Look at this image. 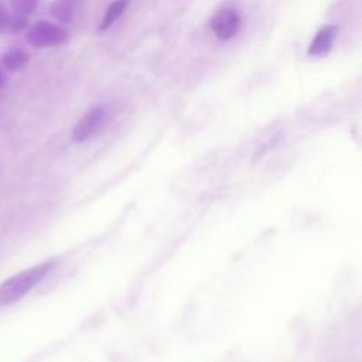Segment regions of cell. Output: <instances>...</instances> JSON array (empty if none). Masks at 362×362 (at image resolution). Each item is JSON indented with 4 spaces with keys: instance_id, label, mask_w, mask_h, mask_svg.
<instances>
[{
    "instance_id": "obj_3",
    "label": "cell",
    "mask_w": 362,
    "mask_h": 362,
    "mask_svg": "<svg viewBox=\"0 0 362 362\" xmlns=\"http://www.w3.org/2000/svg\"><path fill=\"white\" fill-rule=\"evenodd\" d=\"M108 121H109V115L105 108L102 107L94 108L76 125L73 131V139L76 142H85L91 139L105 128Z\"/></svg>"
},
{
    "instance_id": "obj_5",
    "label": "cell",
    "mask_w": 362,
    "mask_h": 362,
    "mask_svg": "<svg viewBox=\"0 0 362 362\" xmlns=\"http://www.w3.org/2000/svg\"><path fill=\"white\" fill-rule=\"evenodd\" d=\"M337 36H338V28L334 26V25H327V26H322L313 37L310 46H308V50H307V54L310 57H324L327 56L332 47H334V43L337 40Z\"/></svg>"
},
{
    "instance_id": "obj_4",
    "label": "cell",
    "mask_w": 362,
    "mask_h": 362,
    "mask_svg": "<svg viewBox=\"0 0 362 362\" xmlns=\"http://www.w3.org/2000/svg\"><path fill=\"white\" fill-rule=\"evenodd\" d=\"M241 28V16L235 9L225 8L218 11L211 19V29L217 39L228 42L235 37Z\"/></svg>"
},
{
    "instance_id": "obj_2",
    "label": "cell",
    "mask_w": 362,
    "mask_h": 362,
    "mask_svg": "<svg viewBox=\"0 0 362 362\" xmlns=\"http://www.w3.org/2000/svg\"><path fill=\"white\" fill-rule=\"evenodd\" d=\"M70 40V32L60 25L50 22H39L29 33V42L35 47H60Z\"/></svg>"
},
{
    "instance_id": "obj_10",
    "label": "cell",
    "mask_w": 362,
    "mask_h": 362,
    "mask_svg": "<svg viewBox=\"0 0 362 362\" xmlns=\"http://www.w3.org/2000/svg\"><path fill=\"white\" fill-rule=\"evenodd\" d=\"M18 23H22L19 19H12L9 13H6L5 9L0 8V33L8 32V30H19Z\"/></svg>"
},
{
    "instance_id": "obj_6",
    "label": "cell",
    "mask_w": 362,
    "mask_h": 362,
    "mask_svg": "<svg viewBox=\"0 0 362 362\" xmlns=\"http://www.w3.org/2000/svg\"><path fill=\"white\" fill-rule=\"evenodd\" d=\"M129 5H131V0H115L114 4H111L105 12L104 19L101 20V23L98 26V33H104V32L109 30L123 16V13L128 11Z\"/></svg>"
},
{
    "instance_id": "obj_8",
    "label": "cell",
    "mask_w": 362,
    "mask_h": 362,
    "mask_svg": "<svg viewBox=\"0 0 362 362\" xmlns=\"http://www.w3.org/2000/svg\"><path fill=\"white\" fill-rule=\"evenodd\" d=\"M50 13L61 25H67L73 19V9L67 2H64V0H57V2H54L50 6Z\"/></svg>"
},
{
    "instance_id": "obj_11",
    "label": "cell",
    "mask_w": 362,
    "mask_h": 362,
    "mask_svg": "<svg viewBox=\"0 0 362 362\" xmlns=\"http://www.w3.org/2000/svg\"><path fill=\"white\" fill-rule=\"evenodd\" d=\"M0 84H2V76H0Z\"/></svg>"
},
{
    "instance_id": "obj_1",
    "label": "cell",
    "mask_w": 362,
    "mask_h": 362,
    "mask_svg": "<svg viewBox=\"0 0 362 362\" xmlns=\"http://www.w3.org/2000/svg\"><path fill=\"white\" fill-rule=\"evenodd\" d=\"M53 263H44L23 270L0 284V304H12L26 296L52 270Z\"/></svg>"
},
{
    "instance_id": "obj_9",
    "label": "cell",
    "mask_w": 362,
    "mask_h": 362,
    "mask_svg": "<svg viewBox=\"0 0 362 362\" xmlns=\"http://www.w3.org/2000/svg\"><path fill=\"white\" fill-rule=\"evenodd\" d=\"M11 5L18 16H29L36 11L37 0H11Z\"/></svg>"
},
{
    "instance_id": "obj_7",
    "label": "cell",
    "mask_w": 362,
    "mask_h": 362,
    "mask_svg": "<svg viewBox=\"0 0 362 362\" xmlns=\"http://www.w3.org/2000/svg\"><path fill=\"white\" fill-rule=\"evenodd\" d=\"M29 63V56L23 50H11L4 57V66L9 71H20Z\"/></svg>"
}]
</instances>
